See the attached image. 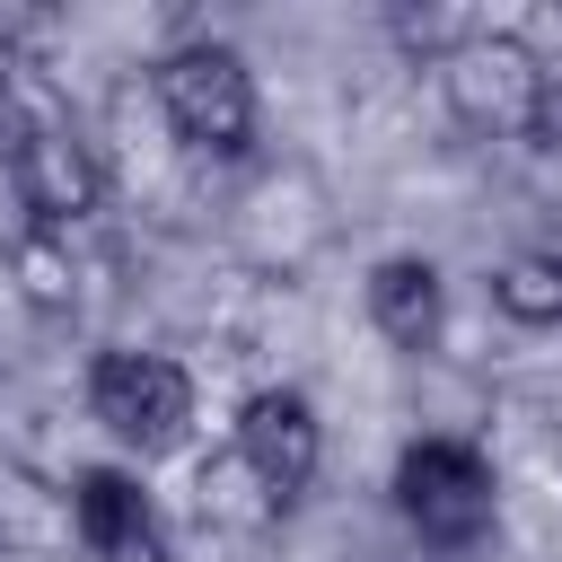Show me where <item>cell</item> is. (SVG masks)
Wrapping results in <instances>:
<instances>
[{"mask_svg": "<svg viewBox=\"0 0 562 562\" xmlns=\"http://www.w3.org/2000/svg\"><path fill=\"white\" fill-rule=\"evenodd\" d=\"M0 290L18 299V316H26V325H70V316H79V299H88L79 237L9 228V237H0Z\"/></svg>", "mask_w": 562, "mask_h": 562, "instance_id": "obj_10", "label": "cell"}, {"mask_svg": "<svg viewBox=\"0 0 562 562\" xmlns=\"http://www.w3.org/2000/svg\"><path fill=\"white\" fill-rule=\"evenodd\" d=\"M360 316H369V334H378L386 351L430 360L439 334H448V272H439L422 246H395V255L369 263V281H360Z\"/></svg>", "mask_w": 562, "mask_h": 562, "instance_id": "obj_9", "label": "cell"}, {"mask_svg": "<svg viewBox=\"0 0 562 562\" xmlns=\"http://www.w3.org/2000/svg\"><path fill=\"white\" fill-rule=\"evenodd\" d=\"M483 299H492V316H509V325H527V334L562 325V246H518V255H501L492 281H483Z\"/></svg>", "mask_w": 562, "mask_h": 562, "instance_id": "obj_12", "label": "cell"}, {"mask_svg": "<svg viewBox=\"0 0 562 562\" xmlns=\"http://www.w3.org/2000/svg\"><path fill=\"white\" fill-rule=\"evenodd\" d=\"M386 501L404 518L413 544L430 553H474L492 527H501V465L483 439L465 430H422L395 448V474H386Z\"/></svg>", "mask_w": 562, "mask_h": 562, "instance_id": "obj_2", "label": "cell"}, {"mask_svg": "<svg viewBox=\"0 0 562 562\" xmlns=\"http://www.w3.org/2000/svg\"><path fill=\"white\" fill-rule=\"evenodd\" d=\"M527 149L536 158H562V61L544 70V88H536V114H527Z\"/></svg>", "mask_w": 562, "mask_h": 562, "instance_id": "obj_14", "label": "cell"}, {"mask_svg": "<svg viewBox=\"0 0 562 562\" xmlns=\"http://www.w3.org/2000/svg\"><path fill=\"white\" fill-rule=\"evenodd\" d=\"M9 202H18V228H53V237H79L105 193H114V167H105V140L79 123V105H44L18 140H9Z\"/></svg>", "mask_w": 562, "mask_h": 562, "instance_id": "obj_4", "label": "cell"}, {"mask_svg": "<svg viewBox=\"0 0 562 562\" xmlns=\"http://www.w3.org/2000/svg\"><path fill=\"white\" fill-rule=\"evenodd\" d=\"M228 246L272 272V281H299L325 246H334V193L316 184L307 158H255L228 193Z\"/></svg>", "mask_w": 562, "mask_h": 562, "instance_id": "obj_5", "label": "cell"}, {"mask_svg": "<svg viewBox=\"0 0 562 562\" xmlns=\"http://www.w3.org/2000/svg\"><path fill=\"white\" fill-rule=\"evenodd\" d=\"M149 105H158V123H167V140H176L184 158L255 167L263 88H255V61H246L228 35H176V44L149 61Z\"/></svg>", "mask_w": 562, "mask_h": 562, "instance_id": "obj_1", "label": "cell"}, {"mask_svg": "<svg viewBox=\"0 0 562 562\" xmlns=\"http://www.w3.org/2000/svg\"><path fill=\"white\" fill-rule=\"evenodd\" d=\"M228 448H237V457L263 474V492L290 509V501L325 474V413H316L307 386H255V395L237 404Z\"/></svg>", "mask_w": 562, "mask_h": 562, "instance_id": "obj_7", "label": "cell"}, {"mask_svg": "<svg viewBox=\"0 0 562 562\" xmlns=\"http://www.w3.org/2000/svg\"><path fill=\"white\" fill-rule=\"evenodd\" d=\"M193 509H202V527H220V536H263V527L290 518L237 448H211V457L193 465Z\"/></svg>", "mask_w": 562, "mask_h": 562, "instance_id": "obj_11", "label": "cell"}, {"mask_svg": "<svg viewBox=\"0 0 562 562\" xmlns=\"http://www.w3.org/2000/svg\"><path fill=\"white\" fill-rule=\"evenodd\" d=\"M79 404H88V422H97L123 457L149 465V457L184 448L202 386H193V369H184L176 351H158V342H97L88 369H79Z\"/></svg>", "mask_w": 562, "mask_h": 562, "instance_id": "obj_3", "label": "cell"}, {"mask_svg": "<svg viewBox=\"0 0 562 562\" xmlns=\"http://www.w3.org/2000/svg\"><path fill=\"white\" fill-rule=\"evenodd\" d=\"M483 26H492V18H474V9H413V0H395V9H386V35H395L422 70H439V61H448L465 35H483Z\"/></svg>", "mask_w": 562, "mask_h": 562, "instance_id": "obj_13", "label": "cell"}, {"mask_svg": "<svg viewBox=\"0 0 562 562\" xmlns=\"http://www.w3.org/2000/svg\"><path fill=\"white\" fill-rule=\"evenodd\" d=\"M70 527L88 562H176L167 509L149 501V483L132 465H79L70 474Z\"/></svg>", "mask_w": 562, "mask_h": 562, "instance_id": "obj_8", "label": "cell"}, {"mask_svg": "<svg viewBox=\"0 0 562 562\" xmlns=\"http://www.w3.org/2000/svg\"><path fill=\"white\" fill-rule=\"evenodd\" d=\"M553 53H536V35L518 26H483L465 35L448 61H439V97L465 132L483 140H527V114H536V88H544Z\"/></svg>", "mask_w": 562, "mask_h": 562, "instance_id": "obj_6", "label": "cell"}]
</instances>
